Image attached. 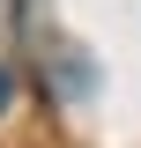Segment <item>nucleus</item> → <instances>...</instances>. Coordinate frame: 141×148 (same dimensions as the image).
<instances>
[{
	"label": "nucleus",
	"mask_w": 141,
	"mask_h": 148,
	"mask_svg": "<svg viewBox=\"0 0 141 148\" xmlns=\"http://www.w3.org/2000/svg\"><path fill=\"white\" fill-rule=\"evenodd\" d=\"M8 104H15V82H8V74H0V111H8Z\"/></svg>",
	"instance_id": "f257e3e1"
}]
</instances>
